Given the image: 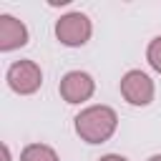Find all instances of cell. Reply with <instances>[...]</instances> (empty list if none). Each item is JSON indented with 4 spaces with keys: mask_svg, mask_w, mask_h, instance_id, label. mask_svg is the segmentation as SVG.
<instances>
[{
    "mask_svg": "<svg viewBox=\"0 0 161 161\" xmlns=\"http://www.w3.org/2000/svg\"><path fill=\"white\" fill-rule=\"evenodd\" d=\"M118 116L108 106H88L75 116V133L86 143H103L113 136Z\"/></svg>",
    "mask_w": 161,
    "mask_h": 161,
    "instance_id": "1",
    "label": "cell"
},
{
    "mask_svg": "<svg viewBox=\"0 0 161 161\" xmlns=\"http://www.w3.org/2000/svg\"><path fill=\"white\" fill-rule=\"evenodd\" d=\"M8 86L20 93V96H30L40 88L43 83V73H40V65L33 63V60H15L10 68H8Z\"/></svg>",
    "mask_w": 161,
    "mask_h": 161,
    "instance_id": "3",
    "label": "cell"
},
{
    "mask_svg": "<svg viewBox=\"0 0 161 161\" xmlns=\"http://www.w3.org/2000/svg\"><path fill=\"white\" fill-rule=\"evenodd\" d=\"M58 91H60V98H63L65 103H83V101H88V98L93 96L96 83H93V78H91L88 73H83V70H70V73H65V75L60 78Z\"/></svg>",
    "mask_w": 161,
    "mask_h": 161,
    "instance_id": "5",
    "label": "cell"
},
{
    "mask_svg": "<svg viewBox=\"0 0 161 161\" xmlns=\"http://www.w3.org/2000/svg\"><path fill=\"white\" fill-rule=\"evenodd\" d=\"M3 156H5V161H10V151H8V146H3Z\"/></svg>",
    "mask_w": 161,
    "mask_h": 161,
    "instance_id": "10",
    "label": "cell"
},
{
    "mask_svg": "<svg viewBox=\"0 0 161 161\" xmlns=\"http://www.w3.org/2000/svg\"><path fill=\"white\" fill-rule=\"evenodd\" d=\"M98 161H128V158H123V156H118V153H108V156H101Z\"/></svg>",
    "mask_w": 161,
    "mask_h": 161,
    "instance_id": "9",
    "label": "cell"
},
{
    "mask_svg": "<svg viewBox=\"0 0 161 161\" xmlns=\"http://www.w3.org/2000/svg\"><path fill=\"white\" fill-rule=\"evenodd\" d=\"M121 96L131 106H148L153 101V80L143 70H128L121 78Z\"/></svg>",
    "mask_w": 161,
    "mask_h": 161,
    "instance_id": "4",
    "label": "cell"
},
{
    "mask_svg": "<svg viewBox=\"0 0 161 161\" xmlns=\"http://www.w3.org/2000/svg\"><path fill=\"white\" fill-rule=\"evenodd\" d=\"M146 58H148V65H151L156 73H161V35H158V38H153V40L148 43Z\"/></svg>",
    "mask_w": 161,
    "mask_h": 161,
    "instance_id": "8",
    "label": "cell"
},
{
    "mask_svg": "<svg viewBox=\"0 0 161 161\" xmlns=\"http://www.w3.org/2000/svg\"><path fill=\"white\" fill-rule=\"evenodd\" d=\"M25 43H28V28L13 15H0V50L8 53L23 48Z\"/></svg>",
    "mask_w": 161,
    "mask_h": 161,
    "instance_id": "6",
    "label": "cell"
},
{
    "mask_svg": "<svg viewBox=\"0 0 161 161\" xmlns=\"http://www.w3.org/2000/svg\"><path fill=\"white\" fill-rule=\"evenodd\" d=\"M20 161H58V153L45 143H28L20 151Z\"/></svg>",
    "mask_w": 161,
    "mask_h": 161,
    "instance_id": "7",
    "label": "cell"
},
{
    "mask_svg": "<svg viewBox=\"0 0 161 161\" xmlns=\"http://www.w3.org/2000/svg\"><path fill=\"white\" fill-rule=\"evenodd\" d=\"M91 33H93V25H91L88 15H83V13H68L55 23V38L68 48L86 45Z\"/></svg>",
    "mask_w": 161,
    "mask_h": 161,
    "instance_id": "2",
    "label": "cell"
},
{
    "mask_svg": "<svg viewBox=\"0 0 161 161\" xmlns=\"http://www.w3.org/2000/svg\"><path fill=\"white\" fill-rule=\"evenodd\" d=\"M148 161H161V153H156V156H151Z\"/></svg>",
    "mask_w": 161,
    "mask_h": 161,
    "instance_id": "11",
    "label": "cell"
}]
</instances>
